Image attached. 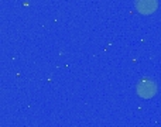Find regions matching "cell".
<instances>
[{
    "label": "cell",
    "instance_id": "obj_1",
    "mask_svg": "<svg viewBox=\"0 0 161 127\" xmlns=\"http://www.w3.org/2000/svg\"><path fill=\"white\" fill-rule=\"evenodd\" d=\"M137 92L142 97H151L154 93L157 92V86L154 80L150 79H144L137 85Z\"/></svg>",
    "mask_w": 161,
    "mask_h": 127
},
{
    "label": "cell",
    "instance_id": "obj_2",
    "mask_svg": "<svg viewBox=\"0 0 161 127\" xmlns=\"http://www.w3.org/2000/svg\"><path fill=\"white\" fill-rule=\"evenodd\" d=\"M136 7L140 13H153L157 7V0H136Z\"/></svg>",
    "mask_w": 161,
    "mask_h": 127
}]
</instances>
